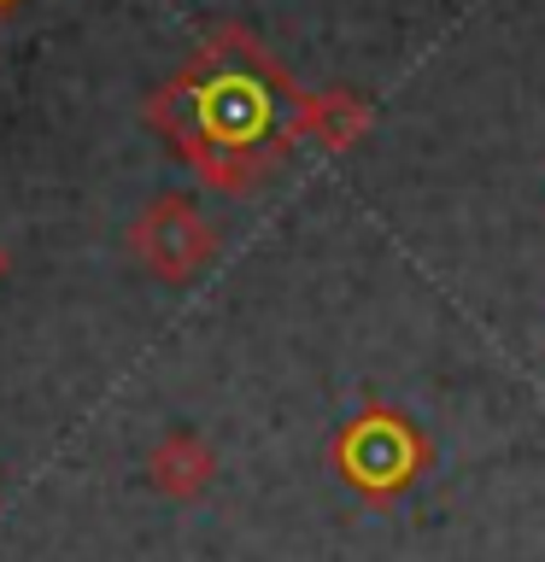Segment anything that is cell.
Segmentation results:
<instances>
[{"mask_svg": "<svg viewBox=\"0 0 545 562\" xmlns=\"http://www.w3.org/2000/svg\"><path fill=\"white\" fill-rule=\"evenodd\" d=\"M130 246H135V258L147 263L153 276L182 281V276H193L211 258L218 240H211V228L200 223V211H193L182 193H165V200H153L147 211H141V223L130 228Z\"/></svg>", "mask_w": 545, "mask_h": 562, "instance_id": "1", "label": "cell"}, {"mask_svg": "<svg viewBox=\"0 0 545 562\" xmlns=\"http://www.w3.org/2000/svg\"><path fill=\"white\" fill-rule=\"evenodd\" d=\"M341 463H346V481H352V486H364V492H376V498H387V492H399V486L416 474L422 446H416V434L404 428L399 416L358 422V428L341 439Z\"/></svg>", "mask_w": 545, "mask_h": 562, "instance_id": "2", "label": "cell"}, {"mask_svg": "<svg viewBox=\"0 0 545 562\" xmlns=\"http://www.w3.org/2000/svg\"><path fill=\"white\" fill-rule=\"evenodd\" d=\"M147 474L165 498H200L211 486V474H218V457H211L200 434H165L147 457Z\"/></svg>", "mask_w": 545, "mask_h": 562, "instance_id": "3", "label": "cell"}, {"mask_svg": "<svg viewBox=\"0 0 545 562\" xmlns=\"http://www.w3.org/2000/svg\"><path fill=\"white\" fill-rule=\"evenodd\" d=\"M364 123H369V112L352 94H341V88H334V94H323V100H311L305 105V130L323 140V147H352V140L364 135Z\"/></svg>", "mask_w": 545, "mask_h": 562, "instance_id": "4", "label": "cell"}, {"mask_svg": "<svg viewBox=\"0 0 545 562\" xmlns=\"http://www.w3.org/2000/svg\"><path fill=\"white\" fill-rule=\"evenodd\" d=\"M7 270H12V252H7V246H0V281H7Z\"/></svg>", "mask_w": 545, "mask_h": 562, "instance_id": "5", "label": "cell"}, {"mask_svg": "<svg viewBox=\"0 0 545 562\" xmlns=\"http://www.w3.org/2000/svg\"><path fill=\"white\" fill-rule=\"evenodd\" d=\"M12 7H18V0H0V12H12Z\"/></svg>", "mask_w": 545, "mask_h": 562, "instance_id": "6", "label": "cell"}]
</instances>
